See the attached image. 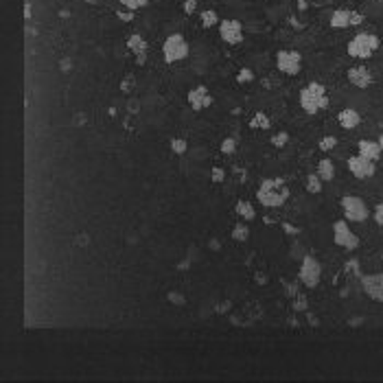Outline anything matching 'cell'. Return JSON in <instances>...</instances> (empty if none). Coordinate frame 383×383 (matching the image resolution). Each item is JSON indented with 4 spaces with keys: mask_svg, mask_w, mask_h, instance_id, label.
<instances>
[{
    "mask_svg": "<svg viewBox=\"0 0 383 383\" xmlns=\"http://www.w3.org/2000/svg\"><path fill=\"white\" fill-rule=\"evenodd\" d=\"M287 197H289V188L282 180H263L256 193V199L265 208H280Z\"/></svg>",
    "mask_w": 383,
    "mask_h": 383,
    "instance_id": "cell-1",
    "label": "cell"
},
{
    "mask_svg": "<svg viewBox=\"0 0 383 383\" xmlns=\"http://www.w3.org/2000/svg\"><path fill=\"white\" fill-rule=\"evenodd\" d=\"M300 105L307 114H318L320 110L329 108V97H326V88L322 83H309L300 92Z\"/></svg>",
    "mask_w": 383,
    "mask_h": 383,
    "instance_id": "cell-2",
    "label": "cell"
},
{
    "mask_svg": "<svg viewBox=\"0 0 383 383\" xmlns=\"http://www.w3.org/2000/svg\"><path fill=\"white\" fill-rule=\"evenodd\" d=\"M379 37L373 33H357L351 42H348V55L357 59H368L373 57V53L379 48Z\"/></svg>",
    "mask_w": 383,
    "mask_h": 383,
    "instance_id": "cell-3",
    "label": "cell"
},
{
    "mask_svg": "<svg viewBox=\"0 0 383 383\" xmlns=\"http://www.w3.org/2000/svg\"><path fill=\"white\" fill-rule=\"evenodd\" d=\"M188 55V44L186 40L180 35V33H173V35H169L162 44V57L166 64H175L180 62V59H184Z\"/></svg>",
    "mask_w": 383,
    "mask_h": 383,
    "instance_id": "cell-4",
    "label": "cell"
},
{
    "mask_svg": "<svg viewBox=\"0 0 383 383\" xmlns=\"http://www.w3.org/2000/svg\"><path fill=\"white\" fill-rule=\"evenodd\" d=\"M342 208H344V217H346V221H355V224L366 221V219H368V215H370L366 202L362 197H357V195L342 197Z\"/></svg>",
    "mask_w": 383,
    "mask_h": 383,
    "instance_id": "cell-5",
    "label": "cell"
},
{
    "mask_svg": "<svg viewBox=\"0 0 383 383\" xmlns=\"http://www.w3.org/2000/svg\"><path fill=\"white\" fill-rule=\"evenodd\" d=\"M298 278L302 280L304 287L313 289V287L320 285V278H322V265L318 263V258H313L311 254L302 258V265H300V271H298Z\"/></svg>",
    "mask_w": 383,
    "mask_h": 383,
    "instance_id": "cell-6",
    "label": "cell"
},
{
    "mask_svg": "<svg viewBox=\"0 0 383 383\" xmlns=\"http://www.w3.org/2000/svg\"><path fill=\"white\" fill-rule=\"evenodd\" d=\"M333 241H335V246H340L344 250H357L359 248V237L348 228L346 219H340L333 224Z\"/></svg>",
    "mask_w": 383,
    "mask_h": 383,
    "instance_id": "cell-7",
    "label": "cell"
},
{
    "mask_svg": "<svg viewBox=\"0 0 383 383\" xmlns=\"http://www.w3.org/2000/svg\"><path fill=\"white\" fill-rule=\"evenodd\" d=\"M276 68L285 75H298L302 68V57L296 51H278L276 55Z\"/></svg>",
    "mask_w": 383,
    "mask_h": 383,
    "instance_id": "cell-8",
    "label": "cell"
},
{
    "mask_svg": "<svg viewBox=\"0 0 383 383\" xmlns=\"http://www.w3.org/2000/svg\"><path fill=\"white\" fill-rule=\"evenodd\" d=\"M219 35L226 44H241L243 42V24L235 18H228V20H221L219 22Z\"/></svg>",
    "mask_w": 383,
    "mask_h": 383,
    "instance_id": "cell-9",
    "label": "cell"
},
{
    "mask_svg": "<svg viewBox=\"0 0 383 383\" xmlns=\"http://www.w3.org/2000/svg\"><path fill=\"white\" fill-rule=\"evenodd\" d=\"M348 171L357 177V180H368V177L375 175V162L368 158H364V155H353V158H348Z\"/></svg>",
    "mask_w": 383,
    "mask_h": 383,
    "instance_id": "cell-10",
    "label": "cell"
},
{
    "mask_svg": "<svg viewBox=\"0 0 383 383\" xmlns=\"http://www.w3.org/2000/svg\"><path fill=\"white\" fill-rule=\"evenodd\" d=\"M362 22H364L362 13H357V11H348V9H337V11H333V15H331V26L333 29H346V26L362 24Z\"/></svg>",
    "mask_w": 383,
    "mask_h": 383,
    "instance_id": "cell-11",
    "label": "cell"
},
{
    "mask_svg": "<svg viewBox=\"0 0 383 383\" xmlns=\"http://www.w3.org/2000/svg\"><path fill=\"white\" fill-rule=\"evenodd\" d=\"M362 287L366 296L375 302H383V274H368L362 278Z\"/></svg>",
    "mask_w": 383,
    "mask_h": 383,
    "instance_id": "cell-12",
    "label": "cell"
},
{
    "mask_svg": "<svg viewBox=\"0 0 383 383\" xmlns=\"http://www.w3.org/2000/svg\"><path fill=\"white\" fill-rule=\"evenodd\" d=\"M348 81H351L355 88L366 90V88L373 83V73H370L366 66H353V68H348Z\"/></svg>",
    "mask_w": 383,
    "mask_h": 383,
    "instance_id": "cell-13",
    "label": "cell"
},
{
    "mask_svg": "<svg viewBox=\"0 0 383 383\" xmlns=\"http://www.w3.org/2000/svg\"><path fill=\"white\" fill-rule=\"evenodd\" d=\"M188 103H191V108L195 110V112H199V110H204V108H208V105H213V97L208 94V90L204 86H197V88H193L191 92H188Z\"/></svg>",
    "mask_w": 383,
    "mask_h": 383,
    "instance_id": "cell-14",
    "label": "cell"
},
{
    "mask_svg": "<svg viewBox=\"0 0 383 383\" xmlns=\"http://www.w3.org/2000/svg\"><path fill=\"white\" fill-rule=\"evenodd\" d=\"M337 123H340L344 129H355V127L362 123V116H359L357 110L346 108V110H342V112L337 114Z\"/></svg>",
    "mask_w": 383,
    "mask_h": 383,
    "instance_id": "cell-15",
    "label": "cell"
},
{
    "mask_svg": "<svg viewBox=\"0 0 383 383\" xmlns=\"http://www.w3.org/2000/svg\"><path fill=\"white\" fill-rule=\"evenodd\" d=\"M359 149V155H364V158H368V160H373V162H377V160L383 155L381 151V145L379 142H375V140H362L357 145Z\"/></svg>",
    "mask_w": 383,
    "mask_h": 383,
    "instance_id": "cell-16",
    "label": "cell"
},
{
    "mask_svg": "<svg viewBox=\"0 0 383 383\" xmlns=\"http://www.w3.org/2000/svg\"><path fill=\"white\" fill-rule=\"evenodd\" d=\"M127 48H129L131 53H136V57H140V55H147V42L142 35H138V33H131L129 40H127Z\"/></svg>",
    "mask_w": 383,
    "mask_h": 383,
    "instance_id": "cell-17",
    "label": "cell"
},
{
    "mask_svg": "<svg viewBox=\"0 0 383 383\" xmlns=\"http://www.w3.org/2000/svg\"><path fill=\"white\" fill-rule=\"evenodd\" d=\"M320 177H322V182H331L333 177H335V164L331 162L329 158H324V160H320V164H318V171H315Z\"/></svg>",
    "mask_w": 383,
    "mask_h": 383,
    "instance_id": "cell-18",
    "label": "cell"
},
{
    "mask_svg": "<svg viewBox=\"0 0 383 383\" xmlns=\"http://www.w3.org/2000/svg\"><path fill=\"white\" fill-rule=\"evenodd\" d=\"M237 215L241 217L243 221H252V219H256V210H254V206L250 202H246V199H241V202H237Z\"/></svg>",
    "mask_w": 383,
    "mask_h": 383,
    "instance_id": "cell-19",
    "label": "cell"
},
{
    "mask_svg": "<svg viewBox=\"0 0 383 383\" xmlns=\"http://www.w3.org/2000/svg\"><path fill=\"white\" fill-rule=\"evenodd\" d=\"M307 191H309V193H313V195L322 193V177H320L318 173L307 175Z\"/></svg>",
    "mask_w": 383,
    "mask_h": 383,
    "instance_id": "cell-20",
    "label": "cell"
},
{
    "mask_svg": "<svg viewBox=\"0 0 383 383\" xmlns=\"http://www.w3.org/2000/svg\"><path fill=\"white\" fill-rule=\"evenodd\" d=\"M248 237H250V228H248L246 224H237L235 228H232V239H235L237 243L248 241Z\"/></svg>",
    "mask_w": 383,
    "mask_h": 383,
    "instance_id": "cell-21",
    "label": "cell"
},
{
    "mask_svg": "<svg viewBox=\"0 0 383 383\" xmlns=\"http://www.w3.org/2000/svg\"><path fill=\"white\" fill-rule=\"evenodd\" d=\"M250 125H252L254 129H256V127H260V129H267L271 123H269V119H267V116H265L263 112H258V114L252 119V123H250Z\"/></svg>",
    "mask_w": 383,
    "mask_h": 383,
    "instance_id": "cell-22",
    "label": "cell"
},
{
    "mask_svg": "<svg viewBox=\"0 0 383 383\" xmlns=\"http://www.w3.org/2000/svg\"><path fill=\"white\" fill-rule=\"evenodd\" d=\"M171 149H173V153L182 155L188 149V142L184 140V138H173V140H171Z\"/></svg>",
    "mask_w": 383,
    "mask_h": 383,
    "instance_id": "cell-23",
    "label": "cell"
},
{
    "mask_svg": "<svg viewBox=\"0 0 383 383\" xmlns=\"http://www.w3.org/2000/svg\"><path fill=\"white\" fill-rule=\"evenodd\" d=\"M217 22H219V18H217V13H215V11H204V13H202V24L206 26V29H208V26H215Z\"/></svg>",
    "mask_w": 383,
    "mask_h": 383,
    "instance_id": "cell-24",
    "label": "cell"
},
{
    "mask_svg": "<svg viewBox=\"0 0 383 383\" xmlns=\"http://www.w3.org/2000/svg\"><path fill=\"white\" fill-rule=\"evenodd\" d=\"M121 4H123V7H127L129 11H136V9L147 7L149 0H121Z\"/></svg>",
    "mask_w": 383,
    "mask_h": 383,
    "instance_id": "cell-25",
    "label": "cell"
},
{
    "mask_svg": "<svg viewBox=\"0 0 383 383\" xmlns=\"http://www.w3.org/2000/svg\"><path fill=\"white\" fill-rule=\"evenodd\" d=\"M335 145H337V138L335 136H324V138H322V140H320V149H322V151H331V149H335Z\"/></svg>",
    "mask_w": 383,
    "mask_h": 383,
    "instance_id": "cell-26",
    "label": "cell"
},
{
    "mask_svg": "<svg viewBox=\"0 0 383 383\" xmlns=\"http://www.w3.org/2000/svg\"><path fill=\"white\" fill-rule=\"evenodd\" d=\"M134 88H136V77L134 75H127L123 79V83H121V90H123L125 94H129Z\"/></svg>",
    "mask_w": 383,
    "mask_h": 383,
    "instance_id": "cell-27",
    "label": "cell"
},
{
    "mask_svg": "<svg viewBox=\"0 0 383 383\" xmlns=\"http://www.w3.org/2000/svg\"><path fill=\"white\" fill-rule=\"evenodd\" d=\"M221 151H224L226 155L235 153L237 151V140H235V138H226V140L221 142Z\"/></svg>",
    "mask_w": 383,
    "mask_h": 383,
    "instance_id": "cell-28",
    "label": "cell"
},
{
    "mask_svg": "<svg viewBox=\"0 0 383 383\" xmlns=\"http://www.w3.org/2000/svg\"><path fill=\"white\" fill-rule=\"evenodd\" d=\"M287 138H289V134H287V131H280V134L271 136V145H274V147H285L287 145Z\"/></svg>",
    "mask_w": 383,
    "mask_h": 383,
    "instance_id": "cell-29",
    "label": "cell"
},
{
    "mask_svg": "<svg viewBox=\"0 0 383 383\" xmlns=\"http://www.w3.org/2000/svg\"><path fill=\"white\" fill-rule=\"evenodd\" d=\"M210 180H213L215 184H221V182L226 180V171L221 169V166H215V169H213V173H210Z\"/></svg>",
    "mask_w": 383,
    "mask_h": 383,
    "instance_id": "cell-30",
    "label": "cell"
},
{
    "mask_svg": "<svg viewBox=\"0 0 383 383\" xmlns=\"http://www.w3.org/2000/svg\"><path fill=\"white\" fill-rule=\"evenodd\" d=\"M169 300L173 302V304H177V307H184V304H186L184 296H182V293H177V291H171V293H169Z\"/></svg>",
    "mask_w": 383,
    "mask_h": 383,
    "instance_id": "cell-31",
    "label": "cell"
},
{
    "mask_svg": "<svg viewBox=\"0 0 383 383\" xmlns=\"http://www.w3.org/2000/svg\"><path fill=\"white\" fill-rule=\"evenodd\" d=\"M197 9V0H184V13L186 15H193Z\"/></svg>",
    "mask_w": 383,
    "mask_h": 383,
    "instance_id": "cell-32",
    "label": "cell"
},
{
    "mask_svg": "<svg viewBox=\"0 0 383 383\" xmlns=\"http://www.w3.org/2000/svg\"><path fill=\"white\" fill-rule=\"evenodd\" d=\"M237 79L241 81V83H243V81H252V79H254V75H252V70H250V68H243L241 73H239Z\"/></svg>",
    "mask_w": 383,
    "mask_h": 383,
    "instance_id": "cell-33",
    "label": "cell"
},
{
    "mask_svg": "<svg viewBox=\"0 0 383 383\" xmlns=\"http://www.w3.org/2000/svg\"><path fill=\"white\" fill-rule=\"evenodd\" d=\"M375 221L379 226H383V202L377 204V208H375Z\"/></svg>",
    "mask_w": 383,
    "mask_h": 383,
    "instance_id": "cell-34",
    "label": "cell"
},
{
    "mask_svg": "<svg viewBox=\"0 0 383 383\" xmlns=\"http://www.w3.org/2000/svg\"><path fill=\"white\" fill-rule=\"evenodd\" d=\"M116 15H119V18L123 20V22H131V20H134V13H131V11H127V13H123V11H119Z\"/></svg>",
    "mask_w": 383,
    "mask_h": 383,
    "instance_id": "cell-35",
    "label": "cell"
},
{
    "mask_svg": "<svg viewBox=\"0 0 383 383\" xmlns=\"http://www.w3.org/2000/svg\"><path fill=\"white\" fill-rule=\"evenodd\" d=\"M293 307H296V311H302V309H307V300H304V298L300 296V300H298L296 304H293Z\"/></svg>",
    "mask_w": 383,
    "mask_h": 383,
    "instance_id": "cell-36",
    "label": "cell"
},
{
    "mask_svg": "<svg viewBox=\"0 0 383 383\" xmlns=\"http://www.w3.org/2000/svg\"><path fill=\"white\" fill-rule=\"evenodd\" d=\"M282 228H285V232H287V235H296V228H293V226H289V224H285V226H282Z\"/></svg>",
    "mask_w": 383,
    "mask_h": 383,
    "instance_id": "cell-37",
    "label": "cell"
},
{
    "mask_svg": "<svg viewBox=\"0 0 383 383\" xmlns=\"http://www.w3.org/2000/svg\"><path fill=\"white\" fill-rule=\"evenodd\" d=\"M24 18H26V20H31V2H26V4H24Z\"/></svg>",
    "mask_w": 383,
    "mask_h": 383,
    "instance_id": "cell-38",
    "label": "cell"
},
{
    "mask_svg": "<svg viewBox=\"0 0 383 383\" xmlns=\"http://www.w3.org/2000/svg\"><path fill=\"white\" fill-rule=\"evenodd\" d=\"M136 105H138L136 101H131V103H129V112H131V114H134V112H138V108H136Z\"/></svg>",
    "mask_w": 383,
    "mask_h": 383,
    "instance_id": "cell-39",
    "label": "cell"
},
{
    "mask_svg": "<svg viewBox=\"0 0 383 383\" xmlns=\"http://www.w3.org/2000/svg\"><path fill=\"white\" fill-rule=\"evenodd\" d=\"M62 68H64V73H68V68H70V62H66V59H64V62H62Z\"/></svg>",
    "mask_w": 383,
    "mask_h": 383,
    "instance_id": "cell-40",
    "label": "cell"
},
{
    "mask_svg": "<svg viewBox=\"0 0 383 383\" xmlns=\"http://www.w3.org/2000/svg\"><path fill=\"white\" fill-rule=\"evenodd\" d=\"M379 145H381V151H383V136L379 138Z\"/></svg>",
    "mask_w": 383,
    "mask_h": 383,
    "instance_id": "cell-41",
    "label": "cell"
}]
</instances>
